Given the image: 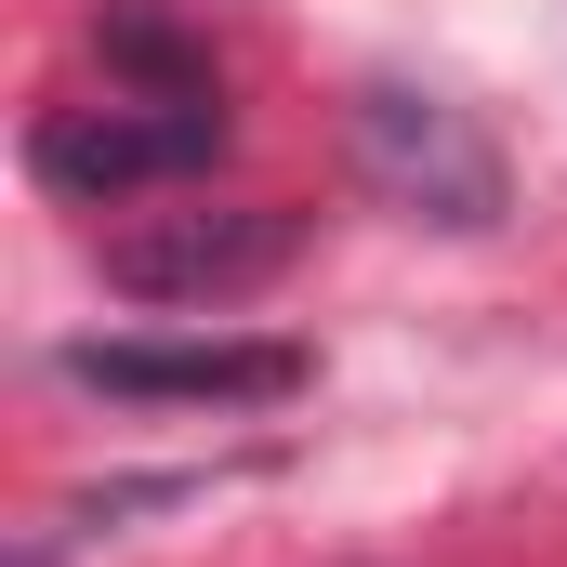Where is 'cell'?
<instances>
[{"label":"cell","mask_w":567,"mask_h":567,"mask_svg":"<svg viewBox=\"0 0 567 567\" xmlns=\"http://www.w3.org/2000/svg\"><path fill=\"white\" fill-rule=\"evenodd\" d=\"M357 185L396 212V225H435V238H488L502 225V145L475 133L449 93H410V80H383V93H357Z\"/></svg>","instance_id":"6da1fadb"},{"label":"cell","mask_w":567,"mask_h":567,"mask_svg":"<svg viewBox=\"0 0 567 567\" xmlns=\"http://www.w3.org/2000/svg\"><path fill=\"white\" fill-rule=\"evenodd\" d=\"M40 185L66 198H133V185H185L225 158V93H120V106H66L27 133Z\"/></svg>","instance_id":"7a4b0ae2"},{"label":"cell","mask_w":567,"mask_h":567,"mask_svg":"<svg viewBox=\"0 0 567 567\" xmlns=\"http://www.w3.org/2000/svg\"><path fill=\"white\" fill-rule=\"evenodd\" d=\"M303 251V212L278 198H225V212H158L133 238H106V278L133 290V303H238V290H265Z\"/></svg>","instance_id":"3957f363"},{"label":"cell","mask_w":567,"mask_h":567,"mask_svg":"<svg viewBox=\"0 0 567 567\" xmlns=\"http://www.w3.org/2000/svg\"><path fill=\"white\" fill-rule=\"evenodd\" d=\"M66 383L133 410H278L303 396V343H66Z\"/></svg>","instance_id":"277c9868"},{"label":"cell","mask_w":567,"mask_h":567,"mask_svg":"<svg viewBox=\"0 0 567 567\" xmlns=\"http://www.w3.org/2000/svg\"><path fill=\"white\" fill-rule=\"evenodd\" d=\"M106 66H120L133 93H212V53H198L172 13H145V0H106Z\"/></svg>","instance_id":"5b68a950"}]
</instances>
